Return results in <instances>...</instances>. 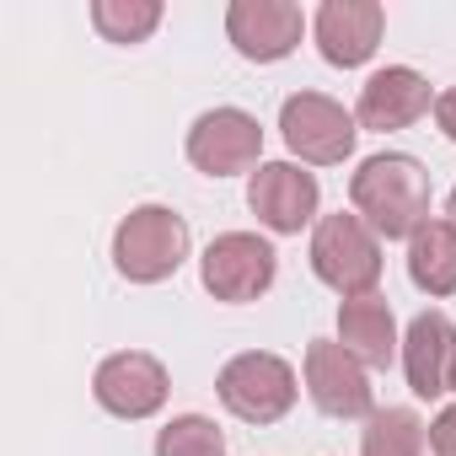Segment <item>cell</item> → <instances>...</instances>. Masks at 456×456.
Returning a JSON list of instances; mask_svg holds the SVG:
<instances>
[{
    "mask_svg": "<svg viewBox=\"0 0 456 456\" xmlns=\"http://www.w3.org/2000/svg\"><path fill=\"white\" fill-rule=\"evenodd\" d=\"M349 199H354L360 220L376 237L397 242V237H413L429 220V172L413 156H392L387 151V156H370L349 177Z\"/></svg>",
    "mask_w": 456,
    "mask_h": 456,
    "instance_id": "obj_1",
    "label": "cell"
},
{
    "mask_svg": "<svg viewBox=\"0 0 456 456\" xmlns=\"http://www.w3.org/2000/svg\"><path fill=\"white\" fill-rule=\"evenodd\" d=\"M183 258H188V220L172 215L167 204L129 209L124 225L113 232V264L134 285H156V280L177 274Z\"/></svg>",
    "mask_w": 456,
    "mask_h": 456,
    "instance_id": "obj_2",
    "label": "cell"
},
{
    "mask_svg": "<svg viewBox=\"0 0 456 456\" xmlns=\"http://www.w3.org/2000/svg\"><path fill=\"white\" fill-rule=\"evenodd\" d=\"M312 269L322 285H333L344 301L376 296L381 280V242L360 215H328L312 237Z\"/></svg>",
    "mask_w": 456,
    "mask_h": 456,
    "instance_id": "obj_3",
    "label": "cell"
},
{
    "mask_svg": "<svg viewBox=\"0 0 456 456\" xmlns=\"http://www.w3.org/2000/svg\"><path fill=\"white\" fill-rule=\"evenodd\" d=\"M215 387H220V403L232 408L237 419H248V424H274L296 403V370L280 354H264V349L237 354L232 365L220 370Z\"/></svg>",
    "mask_w": 456,
    "mask_h": 456,
    "instance_id": "obj_4",
    "label": "cell"
},
{
    "mask_svg": "<svg viewBox=\"0 0 456 456\" xmlns=\"http://www.w3.org/2000/svg\"><path fill=\"white\" fill-rule=\"evenodd\" d=\"M280 129H285V145L301 156V161H312V167H333V161H344L349 151H354V118L333 102V97H322V92H301V97H290L285 108H280Z\"/></svg>",
    "mask_w": 456,
    "mask_h": 456,
    "instance_id": "obj_5",
    "label": "cell"
},
{
    "mask_svg": "<svg viewBox=\"0 0 456 456\" xmlns=\"http://www.w3.org/2000/svg\"><path fill=\"white\" fill-rule=\"evenodd\" d=\"M204 290L215 301H258L274 285V248L253 232H225L204 248Z\"/></svg>",
    "mask_w": 456,
    "mask_h": 456,
    "instance_id": "obj_6",
    "label": "cell"
},
{
    "mask_svg": "<svg viewBox=\"0 0 456 456\" xmlns=\"http://www.w3.org/2000/svg\"><path fill=\"white\" fill-rule=\"evenodd\" d=\"M258 151H264V129L242 108H215L188 129V161L209 177H232V172L258 167Z\"/></svg>",
    "mask_w": 456,
    "mask_h": 456,
    "instance_id": "obj_7",
    "label": "cell"
},
{
    "mask_svg": "<svg viewBox=\"0 0 456 456\" xmlns=\"http://www.w3.org/2000/svg\"><path fill=\"white\" fill-rule=\"evenodd\" d=\"M306 392L328 419H370V381L365 365L328 338L306 344Z\"/></svg>",
    "mask_w": 456,
    "mask_h": 456,
    "instance_id": "obj_8",
    "label": "cell"
},
{
    "mask_svg": "<svg viewBox=\"0 0 456 456\" xmlns=\"http://www.w3.org/2000/svg\"><path fill=\"white\" fill-rule=\"evenodd\" d=\"M97 403L118 419H151L161 403H167V370L156 354H140V349H124V354H108L97 365V381H92Z\"/></svg>",
    "mask_w": 456,
    "mask_h": 456,
    "instance_id": "obj_9",
    "label": "cell"
},
{
    "mask_svg": "<svg viewBox=\"0 0 456 456\" xmlns=\"http://www.w3.org/2000/svg\"><path fill=\"white\" fill-rule=\"evenodd\" d=\"M248 204H253V215L269 225V232L296 237L301 225L317 215V177L301 172L296 161H269V167L253 172V183H248Z\"/></svg>",
    "mask_w": 456,
    "mask_h": 456,
    "instance_id": "obj_10",
    "label": "cell"
},
{
    "mask_svg": "<svg viewBox=\"0 0 456 456\" xmlns=\"http://www.w3.org/2000/svg\"><path fill=\"white\" fill-rule=\"evenodd\" d=\"M301 6L290 0H237L232 12H225V33H232L237 54L258 60V65H274L285 60L296 44H301Z\"/></svg>",
    "mask_w": 456,
    "mask_h": 456,
    "instance_id": "obj_11",
    "label": "cell"
},
{
    "mask_svg": "<svg viewBox=\"0 0 456 456\" xmlns=\"http://www.w3.org/2000/svg\"><path fill=\"white\" fill-rule=\"evenodd\" d=\"M381 28H387V17H381L376 0H328L317 12V49H322L328 65L354 70L376 54Z\"/></svg>",
    "mask_w": 456,
    "mask_h": 456,
    "instance_id": "obj_12",
    "label": "cell"
},
{
    "mask_svg": "<svg viewBox=\"0 0 456 456\" xmlns=\"http://www.w3.org/2000/svg\"><path fill=\"white\" fill-rule=\"evenodd\" d=\"M403 370H408V387H413L419 397L451 392V376H456V328H451L445 312H419V317L408 322Z\"/></svg>",
    "mask_w": 456,
    "mask_h": 456,
    "instance_id": "obj_13",
    "label": "cell"
},
{
    "mask_svg": "<svg viewBox=\"0 0 456 456\" xmlns=\"http://www.w3.org/2000/svg\"><path fill=\"white\" fill-rule=\"evenodd\" d=\"M429 113V81L419 76V70H408V65H387V70H376L370 81H365V92H360V108H354V118L365 124V129H408V124H419Z\"/></svg>",
    "mask_w": 456,
    "mask_h": 456,
    "instance_id": "obj_14",
    "label": "cell"
},
{
    "mask_svg": "<svg viewBox=\"0 0 456 456\" xmlns=\"http://www.w3.org/2000/svg\"><path fill=\"white\" fill-rule=\"evenodd\" d=\"M338 333H344V349L370 365V370H387L392 354H397V328H392V306L381 296H354L338 306Z\"/></svg>",
    "mask_w": 456,
    "mask_h": 456,
    "instance_id": "obj_15",
    "label": "cell"
},
{
    "mask_svg": "<svg viewBox=\"0 0 456 456\" xmlns=\"http://www.w3.org/2000/svg\"><path fill=\"white\" fill-rule=\"evenodd\" d=\"M408 274L429 296H451L456 290V225L451 220H424L408 237Z\"/></svg>",
    "mask_w": 456,
    "mask_h": 456,
    "instance_id": "obj_16",
    "label": "cell"
},
{
    "mask_svg": "<svg viewBox=\"0 0 456 456\" xmlns=\"http://www.w3.org/2000/svg\"><path fill=\"white\" fill-rule=\"evenodd\" d=\"M92 22H97V33H102L108 44H140V38L156 33L161 6H156V0H97V6H92Z\"/></svg>",
    "mask_w": 456,
    "mask_h": 456,
    "instance_id": "obj_17",
    "label": "cell"
},
{
    "mask_svg": "<svg viewBox=\"0 0 456 456\" xmlns=\"http://www.w3.org/2000/svg\"><path fill=\"white\" fill-rule=\"evenodd\" d=\"M424 424L408 408H376L365 419V456H419Z\"/></svg>",
    "mask_w": 456,
    "mask_h": 456,
    "instance_id": "obj_18",
    "label": "cell"
},
{
    "mask_svg": "<svg viewBox=\"0 0 456 456\" xmlns=\"http://www.w3.org/2000/svg\"><path fill=\"white\" fill-rule=\"evenodd\" d=\"M156 456H225V435L209 419L183 413L156 435Z\"/></svg>",
    "mask_w": 456,
    "mask_h": 456,
    "instance_id": "obj_19",
    "label": "cell"
},
{
    "mask_svg": "<svg viewBox=\"0 0 456 456\" xmlns=\"http://www.w3.org/2000/svg\"><path fill=\"white\" fill-rule=\"evenodd\" d=\"M429 445H435V456H456V408H445L429 424Z\"/></svg>",
    "mask_w": 456,
    "mask_h": 456,
    "instance_id": "obj_20",
    "label": "cell"
},
{
    "mask_svg": "<svg viewBox=\"0 0 456 456\" xmlns=\"http://www.w3.org/2000/svg\"><path fill=\"white\" fill-rule=\"evenodd\" d=\"M435 124L445 129V140H456V86L435 97Z\"/></svg>",
    "mask_w": 456,
    "mask_h": 456,
    "instance_id": "obj_21",
    "label": "cell"
},
{
    "mask_svg": "<svg viewBox=\"0 0 456 456\" xmlns=\"http://www.w3.org/2000/svg\"><path fill=\"white\" fill-rule=\"evenodd\" d=\"M445 215H451V225H456V188H451V204H445Z\"/></svg>",
    "mask_w": 456,
    "mask_h": 456,
    "instance_id": "obj_22",
    "label": "cell"
},
{
    "mask_svg": "<svg viewBox=\"0 0 456 456\" xmlns=\"http://www.w3.org/2000/svg\"><path fill=\"white\" fill-rule=\"evenodd\" d=\"M451 387H456V376H451Z\"/></svg>",
    "mask_w": 456,
    "mask_h": 456,
    "instance_id": "obj_23",
    "label": "cell"
}]
</instances>
